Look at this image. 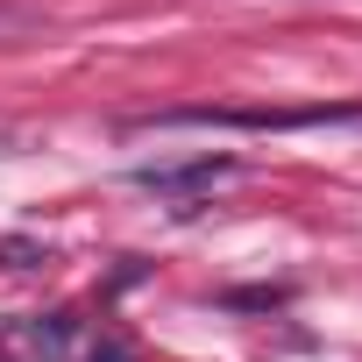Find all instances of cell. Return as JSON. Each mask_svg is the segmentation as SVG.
Returning <instances> with one entry per match:
<instances>
[{
  "instance_id": "obj_1",
  "label": "cell",
  "mask_w": 362,
  "mask_h": 362,
  "mask_svg": "<svg viewBox=\"0 0 362 362\" xmlns=\"http://www.w3.org/2000/svg\"><path fill=\"white\" fill-rule=\"evenodd\" d=\"M362 107H177L156 114L163 128H313V121H355Z\"/></svg>"
},
{
  "instance_id": "obj_2",
  "label": "cell",
  "mask_w": 362,
  "mask_h": 362,
  "mask_svg": "<svg viewBox=\"0 0 362 362\" xmlns=\"http://www.w3.org/2000/svg\"><path fill=\"white\" fill-rule=\"evenodd\" d=\"M228 170H235V156H199V163H177V170H135V185L142 192H199Z\"/></svg>"
},
{
  "instance_id": "obj_3",
  "label": "cell",
  "mask_w": 362,
  "mask_h": 362,
  "mask_svg": "<svg viewBox=\"0 0 362 362\" xmlns=\"http://www.w3.org/2000/svg\"><path fill=\"white\" fill-rule=\"evenodd\" d=\"M78 362H135V348H128V341H93Z\"/></svg>"
}]
</instances>
